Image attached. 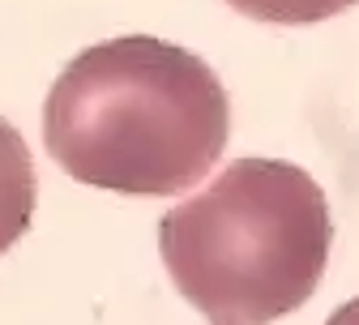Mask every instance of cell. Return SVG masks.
Listing matches in <instances>:
<instances>
[{
    "label": "cell",
    "mask_w": 359,
    "mask_h": 325,
    "mask_svg": "<svg viewBox=\"0 0 359 325\" xmlns=\"http://www.w3.org/2000/svg\"><path fill=\"white\" fill-rule=\"evenodd\" d=\"M227 133L231 103L214 69L146 34L77 52L43 103V146L73 180L137 197L193 189Z\"/></svg>",
    "instance_id": "6da1fadb"
},
{
    "label": "cell",
    "mask_w": 359,
    "mask_h": 325,
    "mask_svg": "<svg viewBox=\"0 0 359 325\" xmlns=\"http://www.w3.org/2000/svg\"><path fill=\"white\" fill-rule=\"evenodd\" d=\"M334 223L321 184L283 159H236L158 223L171 283L214 325H269L317 291Z\"/></svg>",
    "instance_id": "7a4b0ae2"
},
{
    "label": "cell",
    "mask_w": 359,
    "mask_h": 325,
    "mask_svg": "<svg viewBox=\"0 0 359 325\" xmlns=\"http://www.w3.org/2000/svg\"><path fill=\"white\" fill-rule=\"evenodd\" d=\"M34 163H30V146L22 142V133L0 120V253H9L34 218Z\"/></svg>",
    "instance_id": "3957f363"
},
{
    "label": "cell",
    "mask_w": 359,
    "mask_h": 325,
    "mask_svg": "<svg viewBox=\"0 0 359 325\" xmlns=\"http://www.w3.org/2000/svg\"><path fill=\"white\" fill-rule=\"evenodd\" d=\"M231 9L257 22H278V26H308V22H325L359 0H227Z\"/></svg>",
    "instance_id": "277c9868"
},
{
    "label": "cell",
    "mask_w": 359,
    "mask_h": 325,
    "mask_svg": "<svg viewBox=\"0 0 359 325\" xmlns=\"http://www.w3.org/2000/svg\"><path fill=\"white\" fill-rule=\"evenodd\" d=\"M325 325H359V300H346V304L325 321Z\"/></svg>",
    "instance_id": "5b68a950"
}]
</instances>
